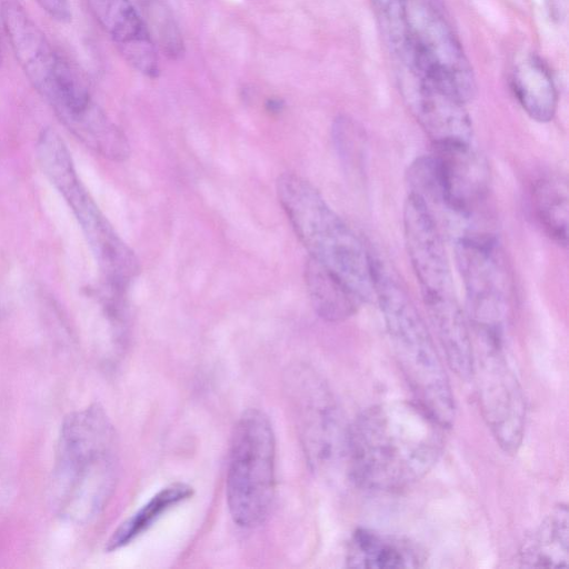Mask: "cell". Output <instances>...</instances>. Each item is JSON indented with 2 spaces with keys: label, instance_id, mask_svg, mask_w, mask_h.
I'll return each instance as SVG.
<instances>
[{
  "label": "cell",
  "instance_id": "1",
  "mask_svg": "<svg viewBox=\"0 0 569 569\" xmlns=\"http://www.w3.org/2000/svg\"><path fill=\"white\" fill-rule=\"evenodd\" d=\"M445 428L417 401L367 408L348 430L346 467L351 481L372 491L413 485L436 465Z\"/></svg>",
  "mask_w": 569,
  "mask_h": 569
},
{
  "label": "cell",
  "instance_id": "2",
  "mask_svg": "<svg viewBox=\"0 0 569 569\" xmlns=\"http://www.w3.org/2000/svg\"><path fill=\"white\" fill-rule=\"evenodd\" d=\"M10 48L31 86L59 121L86 147L103 158L122 161L130 153L123 132L92 98L88 82L13 0L1 7Z\"/></svg>",
  "mask_w": 569,
  "mask_h": 569
},
{
  "label": "cell",
  "instance_id": "3",
  "mask_svg": "<svg viewBox=\"0 0 569 569\" xmlns=\"http://www.w3.org/2000/svg\"><path fill=\"white\" fill-rule=\"evenodd\" d=\"M114 429L99 405L67 416L61 425L50 485L56 512L84 523L107 506L116 488Z\"/></svg>",
  "mask_w": 569,
  "mask_h": 569
},
{
  "label": "cell",
  "instance_id": "4",
  "mask_svg": "<svg viewBox=\"0 0 569 569\" xmlns=\"http://www.w3.org/2000/svg\"><path fill=\"white\" fill-rule=\"evenodd\" d=\"M375 298L389 341L415 398L445 427L455 418V400L432 337L407 290L390 268L371 256Z\"/></svg>",
  "mask_w": 569,
  "mask_h": 569
},
{
  "label": "cell",
  "instance_id": "5",
  "mask_svg": "<svg viewBox=\"0 0 569 569\" xmlns=\"http://www.w3.org/2000/svg\"><path fill=\"white\" fill-rule=\"evenodd\" d=\"M277 193L309 258L343 280L360 298H375L372 260L363 243L303 178L283 173Z\"/></svg>",
  "mask_w": 569,
  "mask_h": 569
},
{
  "label": "cell",
  "instance_id": "6",
  "mask_svg": "<svg viewBox=\"0 0 569 569\" xmlns=\"http://www.w3.org/2000/svg\"><path fill=\"white\" fill-rule=\"evenodd\" d=\"M36 152L42 172L73 212L106 284L126 290L140 270L139 260L79 179L67 144L57 131L44 128Z\"/></svg>",
  "mask_w": 569,
  "mask_h": 569
},
{
  "label": "cell",
  "instance_id": "7",
  "mask_svg": "<svg viewBox=\"0 0 569 569\" xmlns=\"http://www.w3.org/2000/svg\"><path fill=\"white\" fill-rule=\"evenodd\" d=\"M276 441L269 418L244 411L232 432L226 476V498L233 521L243 528L261 525L274 498Z\"/></svg>",
  "mask_w": 569,
  "mask_h": 569
},
{
  "label": "cell",
  "instance_id": "8",
  "mask_svg": "<svg viewBox=\"0 0 569 569\" xmlns=\"http://www.w3.org/2000/svg\"><path fill=\"white\" fill-rule=\"evenodd\" d=\"M407 69L430 79L465 103L477 91L471 63L440 6L430 0L408 6V32L398 52Z\"/></svg>",
  "mask_w": 569,
  "mask_h": 569
},
{
  "label": "cell",
  "instance_id": "9",
  "mask_svg": "<svg viewBox=\"0 0 569 569\" xmlns=\"http://www.w3.org/2000/svg\"><path fill=\"white\" fill-rule=\"evenodd\" d=\"M453 239L475 338L503 345L510 290L498 241L480 229L462 232Z\"/></svg>",
  "mask_w": 569,
  "mask_h": 569
},
{
  "label": "cell",
  "instance_id": "10",
  "mask_svg": "<svg viewBox=\"0 0 569 569\" xmlns=\"http://www.w3.org/2000/svg\"><path fill=\"white\" fill-rule=\"evenodd\" d=\"M288 393L309 465L319 472L347 462L348 430L331 393L309 369H291Z\"/></svg>",
  "mask_w": 569,
  "mask_h": 569
},
{
  "label": "cell",
  "instance_id": "11",
  "mask_svg": "<svg viewBox=\"0 0 569 569\" xmlns=\"http://www.w3.org/2000/svg\"><path fill=\"white\" fill-rule=\"evenodd\" d=\"M472 376L477 380L480 411L499 447L508 453L521 445L526 401L522 388L507 361L503 346L475 340Z\"/></svg>",
  "mask_w": 569,
  "mask_h": 569
},
{
  "label": "cell",
  "instance_id": "12",
  "mask_svg": "<svg viewBox=\"0 0 569 569\" xmlns=\"http://www.w3.org/2000/svg\"><path fill=\"white\" fill-rule=\"evenodd\" d=\"M403 234L426 309L456 301L449 259L432 212L416 193L403 206Z\"/></svg>",
  "mask_w": 569,
  "mask_h": 569
},
{
  "label": "cell",
  "instance_id": "13",
  "mask_svg": "<svg viewBox=\"0 0 569 569\" xmlns=\"http://www.w3.org/2000/svg\"><path fill=\"white\" fill-rule=\"evenodd\" d=\"M405 98L433 144L471 143L472 124L466 103L430 79L411 73Z\"/></svg>",
  "mask_w": 569,
  "mask_h": 569
},
{
  "label": "cell",
  "instance_id": "14",
  "mask_svg": "<svg viewBox=\"0 0 569 569\" xmlns=\"http://www.w3.org/2000/svg\"><path fill=\"white\" fill-rule=\"evenodd\" d=\"M99 26L136 71L149 78L159 73L157 46L130 0H86Z\"/></svg>",
  "mask_w": 569,
  "mask_h": 569
},
{
  "label": "cell",
  "instance_id": "15",
  "mask_svg": "<svg viewBox=\"0 0 569 569\" xmlns=\"http://www.w3.org/2000/svg\"><path fill=\"white\" fill-rule=\"evenodd\" d=\"M426 559L425 549L411 538L369 528L356 529L346 551L347 566L353 568H419Z\"/></svg>",
  "mask_w": 569,
  "mask_h": 569
},
{
  "label": "cell",
  "instance_id": "16",
  "mask_svg": "<svg viewBox=\"0 0 569 569\" xmlns=\"http://www.w3.org/2000/svg\"><path fill=\"white\" fill-rule=\"evenodd\" d=\"M511 90L525 110L535 121L549 122L558 107V91L553 77L537 54L520 58L510 76Z\"/></svg>",
  "mask_w": 569,
  "mask_h": 569
},
{
  "label": "cell",
  "instance_id": "17",
  "mask_svg": "<svg viewBox=\"0 0 569 569\" xmlns=\"http://www.w3.org/2000/svg\"><path fill=\"white\" fill-rule=\"evenodd\" d=\"M566 505L548 513L522 541L519 561L525 567L559 568L569 561V520Z\"/></svg>",
  "mask_w": 569,
  "mask_h": 569
},
{
  "label": "cell",
  "instance_id": "18",
  "mask_svg": "<svg viewBox=\"0 0 569 569\" xmlns=\"http://www.w3.org/2000/svg\"><path fill=\"white\" fill-rule=\"evenodd\" d=\"M305 281L313 309L327 321H343L363 303L343 280L311 258L306 263Z\"/></svg>",
  "mask_w": 569,
  "mask_h": 569
},
{
  "label": "cell",
  "instance_id": "19",
  "mask_svg": "<svg viewBox=\"0 0 569 569\" xmlns=\"http://www.w3.org/2000/svg\"><path fill=\"white\" fill-rule=\"evenodd\" d=\"M568 184L559 176L538 179L532 188V207L543 231L559 246L568 239Z\"/></svg>",
  "mask_w": 569,
  "mask_h": 569
},
{
  "label": "cell",
  "instance_id": "20",
  "mask_svg": "<svg viewBox=\"0 0 569 569\" xmlns=\"http://www.w3.org/2000/svg\"><path fill=\"white\" fill-rule=\"evenodd\" d=\"M193 488L184 482L170 483L159 490L131 517L126 519L107 542V550H118L148 530L163 513L180 502L190 499Z\"/></svg>",
  "mask_w": 569,
  "mask_h": 569
},
{
  "label": "cell",
  "instance_id": "21",
  "mask_svg": "<svg viewBox=\"0 0 569 569\" xmlns=\"http://www.w3.org/2000/svg\"><path fill=\"white\" fill-rule=\"evenodd\" d=\"M146 11L150 24L148 30L161 50L171 59L183 54V39L171 11L161 0H146Z\"/></svg>",
  "mask_w": 569,
  "mask_h": 569
},
{
  "label": "cell",
  "instance_id": "22",
  "mask_svg": "<svg viewBox=\"0 0 569 569\" xmlns=\"http://www.w3.org/2000/svg\"><path fill=\"white\" fill-rule=\"evenodd\" d=\"M392 49L398 52L408 32L407 0H372Z\"/></svg>",
  "mask_w": 569,
  "mask_h": 569
},
{
  "label": "cell",
  "instance_id": "23",
  "mask_svg": "<svg viewBox=\"0 0 569 569\" xmlns=\"http://www.w3.org/2000/svg\"><path fill=\"white\" fill-rule=\"evenodd\" d=\"M51 19L68 22L71 19L69 0H33Z\"/></svg>",
  "mask_w": 569,
  "mask_h": 569
},
{
  "label": "cell",
  "instance_id": "24",
  "mask_svg": "<svg viewBox=\"0 0 569 569\" xmlns=\"http://www.w3.org/2000/svg\"><path fill=\"white\" fill-rule=\"evenodd\" d=\"M2 58H1V49H0V64H1Z\"/></svg>",
  "mask_w": 569,
  "mask_h": 569
}]
</instances>
